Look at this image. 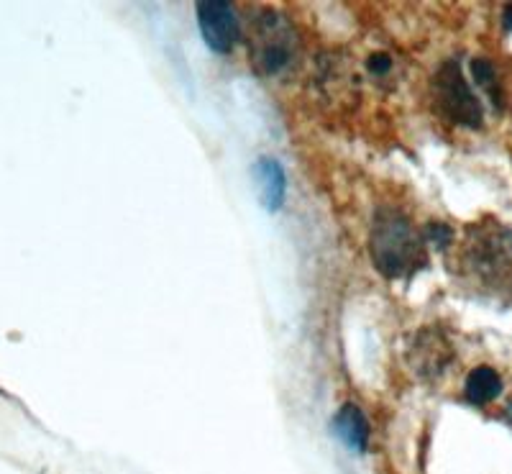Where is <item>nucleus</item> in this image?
<instances>
[{"label": "nucleus", "mask_w": 512, "mask_h": 474, "mask_svg": "<svg viewBox=\"0 0 512 474\" xmlns=\"http://www.w3.org/2000/svg\"><path fill=\"white\" fill-rule=\"evenodd\" d=\"M198 24L200 31H203L205 44L218 54L231 52L241 36L236 11L223 0H203V3H198Z\"/></svg>", "instance_id": "5"}, {"label": "nucleus", "mask_w": 512, "mask_h": 474, "mask_svg": "<svg viewBox=\"0 0 512 474\" xmlns=\"http://www.w3.org/2000/svg\"><path fill=\"white\" fill-rule=\"evenodd\" d=\"M433 100L443 118L451 123H459L466 129H479L482 126V103L472 93L469 82L461 75V67L456 62H446L433 77Z\"/></svg>", "instance_id": "3"}, {"label": "nucleus", "mask_w": 512, "mask_h": 474, "mask_svg": "<svg viewBox=\"0 0 512 474\" xmlns=\"http://www.w3.org/2000/svg\"><path fill=\"white\" fill-rule=\"evenodd\" d=\"M369 70H372L374 75H390L392 59L387 57V54H374V57L369 59Z\"/></svg>", "instance_id": "10"}, {"label": "nucleus", "mask_w": 512, "mask_h": 474, "mask_svg": "<svg viewBox=\"0 0 512 474\" xmlns=\"http://www.w3.org/2000/svg\"><path fill=\"white\" fill-rule=\"evenodd\" d=\"M333 428H336V434L344 439V444L349 446V449L367 451L369 423H367V418H364V413H361L354 403L344 405V408L338 410L336 421H333Z\"/></svg>", "instance_id": "7"}, {"label": "nucleus", "mask_w": 512, "mask_h": 474, "mask_svg": "<svg viewBox=\"0 0 512 474\" xmlns=\"http://www.w3.org/2000/svg\"><path fill=\"white\" fill-rule=\"evenodd\" d=\"M251 175H254L259 203H262L267 211H277V208L285 203L287 190V177L285 170H282V164L272 157L256 159L254 167H251Z\"/></svg>", "instance_id": "6"}, {"label": "nucleus", "mask_w": 512, "mask_h": 474, "mask_svg": "<svg viewBox=\"0 0 512 474\" xmlns=\"http://www.w3.org/2000/svg\"><path fill=\"white\" fill-rule=\"evenodd\" d=\"M472 72H474V80L479 82V88L487 90L489 98L497 103V100H500V88H497V75L492 62H489V59H474Z\"/></svg>", "instance_id": "9"}, {"label": "nucleus", "mask_w": 512, "mask_h": 474, "mask_svg": "<svg viewBox=\"0 0 512 474\" xmlns=\"http://www.w3.org/2000/svg\"><path fill=\"white\" fill-rule=\"evenodd\" d=\"M477 236L469 239L466 246V262L472 264L474 272H479L487 280L510 275L512 270V234L500 226H479Z\"/></svg>", "instance_id": "4"}, {"label": "nucleus", "mask_w": 512, "mask_h": 474, "mask_svg": "<svg viewBox=\"0 0 512 474\" xmlns=\"http://www.w3.org/2000/svg\"><path fill=\"white\" fill-rule=\"evenodd\" d=\"M505 26L512 31V6L505 8Z\"/></svg>", "instance_id": "11"}, {"label": "nucleus", "mask_w": 512, "mask_h": 474, "mask_svg": "<svg viewBox=\"0 0 512 474\" xmlns=\"http://www.w3.org/2000/svg\"><path fill=\"white\" fill-rule=\"evenodd\" d=\"M425 241L408 218L395 208H382L374 218L372 262L390 280L413 277L425 264Z\"/></svg>", "instance_id": "1"}, {"label": "nucleus", "mask_w": 512, "mask_h": 474, "mask_svg": "<svg viewBox=\"0 0 512 474\" xmlns=\"http://www.w3.org/2000/svg\"><path fill=\"white\" fill-rule=\"evenodd\" d=\"M249 52L254 70L264 77H274L285 72L295 59L297 39L292 26L280 13L264 11L256 16L249 36Z\"/></svg>", "instance_id": "2"}, {"label": "nucleus", "mask_w": 512, "mask_h": 474, "mask_svg": "<svg viewBox=\"0 0 512 474\" xmlns=\"http://www.w3.org/2000/svg\"><path fill=\"white\" fill-rule=\"evenodd\" d=\"M466 400L474 405H487L502 393V380L492 367H477L466 377Z\"/></svg>", "instance_id": "8"}]
</instances>
